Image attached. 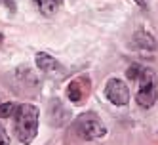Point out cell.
<instances>
[{"label":"cell","mask_w":158,"mask_h":145,"mask_svg":"<svg viewBox=\"0 0 158 145\" xmlns=\"http://www.w3.org/2000/svg\"><path fill=\"white\" fill-rule=\"evenodd\" d=\"M38 118H40L38 107L31 105V103L17 105V111L14 115L15 136L23 145L32 143V139L36 138V134H38Z\"/></svg>","instance_id":"obj_1"},{"label":"cell","mask_w":158,"mask_h":145,"mask_svg":"<svg viewBox=\"0 0 158 145\" xmlns=\"http://www.w3.org/2000/svg\"><path fill=\"white\" fill-rule=\"evenodd\" d=\"M74 132L78 134L80 139L94 141V139H103L107 136V126L101 122V118L95 113H84L74 120Z\"/></svg>","instance_id":"obj_2"},{"label":"cell","mask_w":158,"mask_h":145,"mask_svg":"<svg viewBox=\"0 0 158 145\" xmlns=\"http://www.w3.org/2000/svg\"><path fill=\"white\" fill-rule=\"evenodd\" d=\"M137 82H139V90H137V94H135V101H137V105L143 107V109H151L156 103V97H158L154 71L145 69V67H143Z\"/></svg>","instance_id":"obj_3"},{"label":"cell","mask_w":158,"mask_h":145,"mask_svg":"<svg viewBox=\"0 0 158 145\" xmlns=\"http://www.w3.org/2000/svg\"><path fill=\"white\" fill-rule=\"evenodd\" d=\"M105 96H107L109 101L112 105H116V107H124V105L130 103V88L120 79H109L107 80Z\"/></svg>","instance_id":"obj_4"},{"label":"cell","mask_w":158,"mask_h":145,"mask_svg":"<svg viewBox=\"0 0 158 145\" xmlns=\"http://www.w3.org/2000/svg\"><path fill=\"white\" fill-rule=\"evenodd\" d=\"M131 46L137 48V50H143V52H152V50H156L158 44H156V40H154V36L151 32L137 31L133 35V38H131Z\"/></svg>","instance_id":"obj_5"},{"label":"cell","mask_w":158,"mask_h":145,"mask_svg":"<svg viewBox=\"0 0 158 145\" xmlns=\"http://www.w3.org/2000/svg\"><path fill=\"white\" fill-rule=\"evenodd\" d=\"M35 61H36V67H38L42 73H55V71H59L57 59L52 58V55L46 53V52H38L36 58H35Z\"/></svg>","instance_id":"obj_6"},{"label":"cell","mask_w":158,"mask_h":145,"mask_svg":"<svg viewBox=\"0 0 158 145\" xmlns=\"http://www.w3.org/2000/svg\"><path fill=\"white\" fill-rule=\"evenodd\" d=\"M32 2L38 6L40 14H44V15H53L55 8H57V4H55L53 0H32Z\"/></svg>","instance_id":"obj_7"},{"label":"cell","mask_w":158,"mask_h":145,"mask_svg":"<svg viewBox=\"0 0 158 145\" xmlns=\"http://www.w3.org/2000/svg\"><path fill=\"white\" fill-rule=\"evenodd\" d=\"M67 97H69L73 103H78L82 99V88L78 86V82H71L69 84V88H67Z\"/></svg>","instance_id":"obj_8"},{"label":"cell","mask_w":158,"mask_h":145,"mask_svg":"<svg viewBox=\"0 0 158 145\" xmlns=\"http://www.w3.org/2000/svg\"><path fill=\"white\" fill-rule=\"evenodd\" d=\"M15 111H17V103H14V101L0 103V118H14Z\"/></svg>","instance_id":"obj_9"},{"label":"cell","mask_w":158,"mask_h":145,"mask_svg":"<svg viewBox=\"0 0 158 145\" xmlns=\"http://www.w3.org/2000/svg\"><path fill=\"white\" fill-rule=\"evenodd\" d=\"M141 71H143L141 65H130L128 71H126V79H128V80H137L139 75H141Z\"/></svg>","instance_id":"obj_10"},{"label":"cell","mask_w":158,"mask_h":145,"mask_svg":"<svg viewBox=\"0 0 158 145\" xmlns=\"http://www.w3.org/2000/svg\"><path fill=\"white\" fill-rule=\"evenodd\" d=\"M0 6H6L10 12H15L17 6H15V0H0Z\"/></svg>","instance_id":"obj_11"},{"label":"cell","mask_w":158,"mask_h":145,"mask_svg":"<svg viewBox=\"0 0 158 145\" xmlns=\"http://www.w3.org/2000/svg\"><path fill=\"white\" fill-rule=\"evenodd\" d=\"M0 145H10V136L6 134L4 126H0Z\"/></svg>","instance_id":"obj_12"},{"label":"cell","mask_w":158,"mask_h":145,"mask_svg":"<svg viewBox=\"0 0 158 145\" xmlns=\"http://www.w3.org/2000/svg\"><path fill=\"white\" fill-rule=\"evenodd\" d=\"M133 2L137 4V6H141V8H145V6H147V2H145V0H133Z\"/></svg>","instance_id":"obj_13"},{"label":"cell","mask_w":158,"mask_h":145,"mask_svg":"<svg viewBox=\"0 0 158 145\" xmlns=\"http://www.w3.org/2000/svg\"><path fill=\"white\" fill-rule=\"evenodd\" d=\"M53 2H55V4H61V2H63V0H53Z\"/></svg>","instance_id":"obj_14"}]
</instances>
